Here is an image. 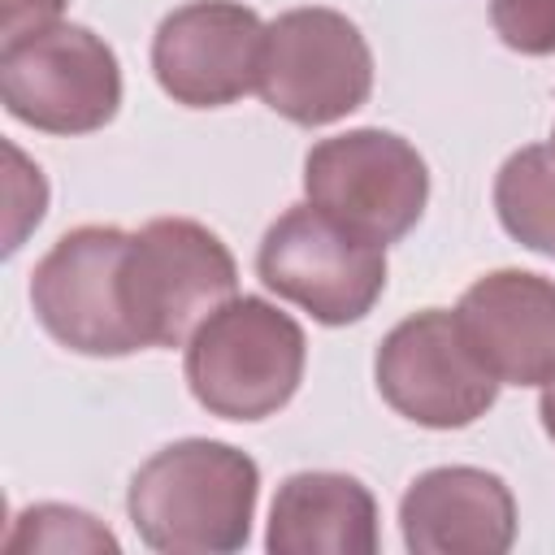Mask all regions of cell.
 <instances>
[{"label": "cell", "instance_id": "cell-1", "mask_svg": "<svg viewBox=\"0 0 555 555\" xmlns=\"http://www.w3.org/2000/svg\"><path fill=\"white\" fill-rule=\"evenodd\" d=\"M260 468L247 451L217 438L160 447L134 477L126 512L152 551L230 555L251 538Z\"/></svg>", "mask_w": 555, "mask_h": 555}, {"label": "cell", "instance_id": "cell-9", "mask_svg": "<svg viewBox=\"0 0 555 555\" xmlns=\"http://www.w3.org/2000/svg\"><path fill=\"white\" fill-rule=\"evenodd\" d=\"M373 377L382 399L425 429H464L499 399V377L473 356L447 308L403 317L382 338Z\"/></svg>", "mask_w": 555, "mask_h": 555}, {"label": "cell", "instance_id": "cell-7", "mask_svg": "<svg viewBox=\"0 0 555 555\" xmlns=\"http://www.w3.org/2000/svg\"><path fill=\"white\" fill-rule=\"evenodd\" d=\"M308 204L325 208L343 225L395 243L403 238L429 199V169L421 152L377 126L321 139L304 156Z\"/></svg>", "mask_w": 555, "mask_h": 555}, {"label": "cell", "instance_id": "cell-17", "mask_svg": "<svg viewBox=\"0 0 555 555\" xmlns=\"http://www.w3.org/2000/svg\"><path fill=\"white\" fill-rule=\"evenodd\" d=\"M4 156L13 165L9 169V234H4V251L13 256L22 247V238H26V230L39 225L43 204H48V186H43L39 165H30L13 143L4 147Z\"/></svg>", "mask_w": 555, "mask_h": 555}, {"label": "cell", "instance_id": "cell-19", "mask_svg": "<svg viewBox=\"0 0 555 555\" xmlns=\"http://www.w3.org/2000/svg\"><path fill=\"white\" fill-rule=\"evenodd\" d=\"M538 412H542L546 434L555 438V382H546V386H542V403H538Z\"/></svg>", "mask_w": 555, "mask_h": 555}, {"label": "cell", "instance_id": "cell-11", "mask_svg": "<svg viewBox=\"0 0 555 555\" xmlns=\"http://www.w3.org/2000/svg\"><path fill=\"white\" fill-rule=\"evenodd\" d=\"M455 325L473 356L499 386L555 382V282L529 269H494L477 278L460 304Z\"/></svg>", "mask_w": 555, "mask_h": 555}, {"label": "cell", "instance_id": "cell-20", "mask_svg": "<svg viewBox=\"0 0 555 555\" xmlns=\"http://www.w3.org/2000/svg\"><path fill=\"white\" fill-rule=\"evenodd\" d=\"M551 152H555V130H551Z\"/></svg>", "mask_w": 555, "mask_h": 555}, {"label": "cell", "instance_id": "cell-6", "mask_svg": "<svg viewBox=\"0 0 555 555\" xmlns=\"http://www.w3.org/2000/svg\"><path fill=\"white\" fill-rule=\"evenodd\" d=\"M260 100L295 126H330L373 91V52L338 9H286L264 26Z\"/></svg>", "mask_w": 555, "mask_h": 555}, {"label": "cell", "instance_id": "cell-16", "mask_svg": "<svg viewBox=\"0 0 555 555\" xmlns=\"http://www.w3.org/2000/svg\"><path fill=\"white\" fill-rule=\"evenodd\" d=\"M499 39L525 56L555 52V0H490Z\"/></svg>", "mask_w": 555, "mask_h": 555}, {"label": "cell", "instance_id": "cell-8", "mask_svg": "<svg viewBox=\"0 0 555 555\" xmlns=\"http://www.w3.org/2000/svg\"><path fill=\"white\" fill-rule=\"evenodd\" d=\"M130 234L117 225H78L61 234L30 273V308L39 325L78 356L143 351L126 312L121 260Z\"/></svg>", "mask_w": 555, "mask_h": 555}, {"label": "cell", "instance_id": "cell-18", "mask_svg": "<svg viewBox=\"0 0 555 555\" xmlns=\"http://www.w3.org/2000/svg\"><path fill=\"white\" fill-rule=\"evenodd\" d=\"M65 9V0H0V35H22L30 26H48L56 22Z\"/></svg>", "mask_w": 555, "mask_h": 555}, {"label": "cell", "instance_id": "cell-3", "mask_svg": "<svg viewBox=\"0 0 555 555\" xmlns=\"http://www.w3.org/2000/svg\"><path fill=\"white\" fill-rule=\"evenodd\" d=\"M234 286L230 247L199 221L156 217L126 243L121 291L143 347H186L199 321L234 299Z\"/></svg>", "mask_w": 555, "mask_h": 555}, {"label": "cell", "instance_id": "cell-14", "mask_svg": "<svg viewBox=\"0 0 555 555\" xmlns=\"http://www.w3.org/2000/svg\"><path fill=\"white\" fill-rule=\"evenodd\" d=\"M494 212L503 230L529 251L555 256V152L529 143L512 152L494 178Z\"/></svg>", "mask_w": 555, "mask_h": 555}, {"label": "cell", "instance_id": "cell-2", "mask_svg": "<svg viewBox=\"0 0 555 555\" xmlns=\"http://www.w3.org/2000/svg\"><path fill=\"white\" fill-rule=\"evenodd\" d=\"M308 343L291 312L260 295H234L186 338V386L221 421H264L304 382Z\"/></svg>", "mask_w": 555, "mask_h": 555}, {"label": "cell", "instance_id": "cell-5", "mask_svg": "<svg viewBox=\"0 0 555 555\" xmlns=\"http://www.w3.org/2000/svg\"><path fill=\"white\" fill-rule=\"evenodd\" d=\"M256 273L321 325H351L386 291V243L343 225L317 204L286 208L260 238Z\"/></svg>", "mask_w": 555, "mask_h": 555}, {"label": "cell", "instance_id": "cell-10", "mask_svg": "<svg viewBox=\"0 0 555 555\" xmlns=\"http://www.w3.org/2000/svg\"><path fill=\"white\" fill-rule=\"evenodd\" d=\"M264 22L238 0H191L152 35V74L173 104L221 108L260 87Z\"/></svg>", "mask_w": 555, "mask_h": 555}, {"label": "cell", "instance_id": "cell-4", "mask_svg": "<svg viewBox=\"0 0 555 555\" xmlns=\"http://www.w3.org/2000/svg\"><path fill=\"white\" fill-rule=\"evenodd\" d=\"M0 100L9 117L35 130L87 134L113 121L121 104V69L95 30L56 17L4 39Z\"/></svg>", "mask_w": 555, "mask_h": 555}, {"label": "cell", "instance_id": "cell-13", "mask_svg": "<svg viewBox=\"0 0 555 555\" xmlns=\"http://www.w3.org/2000/svg\"><path fill=\"white\" fill-rule=\"evenodd\" d=\"M264 546L273 555H373L377 503L351 473H295L273 494Z\"/></svg>", "mask_w": 555, "mask_h": 555}, {"label": "cell", "instance_id": "cell-12", "mask_svg": "<svg viewBox=\"0 0 555 555\" xmlns=\"http://www.w3.org/2000/svg\"><path fill=\"white\" fill-rule=\"evenodd\" d=\"M399 525L416 555H503L516 542V499L499 473L447 464L403 490Z\"/></svg>", "mask_w": 555, "mask_h": 555}, {"label": "cell", "instance_id": "cell-15", "mask_svg": "<svg viewBox=\"0 0 555 555\" xmlns=\"http://www.w3.org/2000/svg\"><path fill=\"white\" fill-rule=\"evenodd\" d=\"M4 546L9 551H117V538L78 507L39 503L17 516Z\"/></svg>", "mask_w": 555, "mask_h": 555}]
</instances>
